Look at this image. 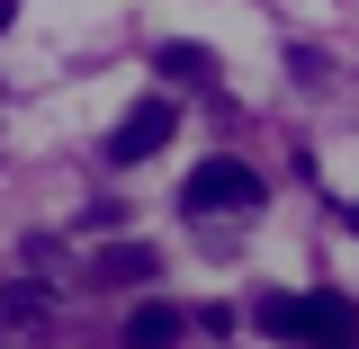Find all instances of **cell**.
<instances>
[{
    "mask_svg": "<svg viewBox=\"0 0 359 349\" xmlns=\"http://www.w3.org/2000/svg\"><path fill=\"white\" fill-rule=\"evenodd\" d=\"M261 332H278V341H351V305L341 296H261Z\"/></svg>",
    "mask_w": 359,
    "mask_h": 349,
    "instance_id": "6da1fadb",
    "label": "cell"
},
{
    "mask_svg": "<svg viewBox=\"0 0 359 349\" xmlns=\"http://www.w3.org/2000/svg\"><path fill=\"white\" fill-rule=\"evenodd\" d=\"M171 143V99H144V108H126V126L108 134V162H153Z\"/></svg>",
    "mask_w": 359,
    "mask_h": 349,
    "instance_id": "7a4b0ae2",
    "label": "cell"
},
{
    "mask_svg": "<svg viewBox=\"0 0 359 349\" xmlns=\"http://www.w3.org/2000/svg\"><path fill=\"white\" fill-rule=\"evenodd\" d=\"M189 206H261V171H243V162H198V171H189Z\"/></svg>",
    "mask_w": 359,
    "mask_h": 349,
    "instance_id": "3957f363",
    "label": "cell"
},
{
    "mask_svg": "<svg viewBox=\"0 0 359 349\" xmlns=\"http://www.w3.org/2000/svg\"><path fill=\"white\" fill-rule=\"evenodd\" d=\"M126 341H144V349L180 341V305H162V296H153V305H135V313H126Z\"/></svg>",
    "mask_w": 359,
    "mask_h": 349,
    "instance_id": "277c9868",
    "label": "cell"
},
{
    "mask_svg": "<svg viewBox=\"0 0 359 349\" xmlns=\"http://www.w3.org/2000/svg\"><path fill=\"white\" fill-rule=\"evenodd\" d=\"M162 72L171 81H216V54L207 45H162Z\"/></svg>",
    "mask_w": 359,
    "mask_h": 349,
    "instance_id": "5b68a950",
    "label": "cell"
},
{
    "mask_svg": "<svg viewBox=\"0 0 359 349\" xmlns=\"http://www.w3.org/2000/svg\"><path fill=\"white\" fill-rule=\"evenodd\" d=\"M45 313V287H9V296H0V322H36Z\"/></svg>",
    "mask_w": 359,
    "mask_h": 349,
    "instance_id": "8992f818",
    "label": "cell"
},
{
    "mask_svg": "<svg viewBox=\"0 0 359 349\" xmlns=\"http://www.w3.org/2000/svg\"><path fill=\"white\" fill-rule=\"evenodd\" d=\"M99 278H108V287H117V278H153V251H108Z\"/></svg>",
    "mask_w": 359,
    "mask_h": 349,
    "instance_id": "52a82bcc",
    "label": "cell"
},
{
    "mask_svg": "<svg viewBox=\"0 0 359 349\" xmlns=\"http://www.w3.org/2000/svg\"><path fill=\"white\" fill-rule=\"evenodd\" d=\"M9 18H18V0H0V27H9Z\"/></svg>",
    "mask_w": 359,
    "mask_h": 349,
    "instance_id": "ba28073f",
    "label": "cell"
}]
</instances>
